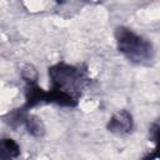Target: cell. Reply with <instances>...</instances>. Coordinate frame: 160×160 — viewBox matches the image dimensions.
Masks as SVG:
<instances>
[{
  "label": "cell",
  "mask_w": 160,
  "mask_h": 160,
  "mask_svg": "<svg viewBox=\"0 0 160 160\" xmlns=\"http://www.w3.org/2000/svg\"><path fill=\"white\" fill-rule=\"evenodd\" d=\"M115 40L119 51L131 62L149 65L155 58L152 44L145 38L138 35L131 29L120 26L115 31Z\"/></svg>",
  "instance_id": "1"
},
{
  "label": "cell",
  "mask_w": 160,
  "mask_h": 160,
  "mask_svg": "<svg viewBox=\"0 0 160 160\" xmlns=\"http://www.w3.org/2000/svg\"><path fill=\"white\" fill-rule=\"evenodd\" d=\"M22 125L26 128V130L29 131V134H31L32 136L40 138V136H42L45 134L44 122L36 115H26L25 119H24Z\"/></svg>",
  "instance_id": "5"
},
{
  "label": "cell",
  "mask_w": 160,
  "mask_h": 160,
  "mask_svg": "<svg viewBox=\"0 0 160 160\" xmlns=\"http://www.w3.org/2000/svg\"><path fill=\"white\" fill-rule=\"evenodd\" d=\"M21 76H22V79L28 82V85H30V84H36L38 78H39V74H38V70H36L32 65L28 64V65H25V66L22 68V70H21Z\"/></svg>",
  "instance_id": "6"
},
{
  "label": "cell",
  "mask_w": 160,
  "mask_h": 160,
  "mask_svg": "<svg viewBox=\"0 0 160 160\" xmlns=\"http://www.w3.org/2000/svg\"><path fill=\"white\" fill-rule=\"evenodd\" d=\"M142 160H159V156H158V150L154 149L150 154H148Z\"/></svg>",
  "instance_id": "7"
},
{
  "label": "cell",
  "mask_w": 160,
  "mask_h": 160,
  "mask_svg": "<svg viewBox=\"0 0 160 160\" xmlns=\"http://www.w3.org/2000/svg\"><path fill=\"white\" fill-rule=\"evenodd\" d=\"M134 120L128 110H118L108 121V130L116 135H125L132 130Z\"/></svg>",
  "instance_id": "3"
},
{
  "label": "cell",
  "mask_w": 160,
  "mask_h": 160,
  "mask_svg": "<svg viewBox=\"0 0 160 160\" xmlns=\"http://www.w3.org/2000/svg\"><path fill=\"white\" fill-rule=\"evenodd\" d=\"M50 90L64 92L78 99L76 94L82 88L85 76L84 72L69 64L59 62L49 68Z\"/></svg>",
  "instance_id": "2"
},
{
  "label": "cell",
  "mask_w": 160,
  "mask_h": 160,
  "mask_svg": "<svg viewBox=\"0 0 160 160\" xmlns=\"http://www.w3.org/2000/svg\"><path fill=\"white\" fill-rule=\"evenodd\" d=\"M19 156L20 146L14 139H0V160H16Z\"/></svg>",
  "instance_id": "4"
}]
</instances>
